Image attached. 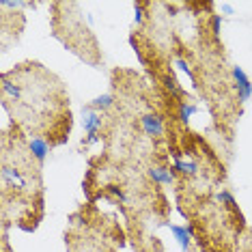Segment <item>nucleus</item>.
Segmentation results:
<instances>
[{
  "mask_svg": "<svg viewBox=\"0 0 252 252\" xmlns=\"http://www.w3.org/2000/svg\"><path fill=\"white\" fill-rule=\"evenodd\" d=\"M231 76H233V82H235V89H237V99L239 104H246V101L252 97V82L239 65H233L231 67Z\"/></svg>",
  "mask_w": 252,
  "mask_h": 252,
  "instance_id": "1",
  "label": "nucleus"
},
{
  "mask_svg": "<svg viewBox=\"0 0 252 252\" xmlns=\"http://www.w3.org/2000/svg\"><path fill=\"white\" fill-rule=\"evenodd\" d=\"M101 125H104V119H101V112L91 110L89 106L82 108V127L89 134V142L97 138V134L101 131Z\"/></svg>",
  "mask_w": 252,
  "mask_h": 252,
  "instance_id": "2",
  "label": "nucleus"
},
{
  "mask_svg": "<svg viewBox=\"0 0 252 252\" xmlns=\"http://www.w3.org/2000/svg\"><path fill=\"white\" fill-rule=\"evenodd\" d=\"M50 151H52V142L48 138H43V136H32V138H28V153H31L32 159H37L39 164H43L45 159H48Z\"/></svg>",
  "mask_w": 252,
  "mask_h": 252,
  "instance_id": "3",
  "label": "nucleus"
},
{
  "mask_svg": "<svg viewBox=\"0 0 252 252\" xmlns=\"http://www.w3.org/2000/svg\"><path fill=\"white\" fill-rule=\"evenodd\" d=\"M140 125H142V131L151 138H159L164 134V121L158 117V114L149 112V114H142L140 117Z\"/></svg>",
  "mask_w": 252,
  "mask_h": 252,
  "instance_id": "4",
  "label": "nucleus"
},
{
  "mask_svg": "<svg viewBox=\"0 0 252 252\" xmlns=\"http://www.w3.org/2000/svg\"><path fill=\"white\" fill-rule=\"evenodd\" d=\"M147 175L158 186H170V183H175V177H177L175 168H166V166H151L147 170Z\"/></svg>",
  "mask_w": 252,
  "mask_h": 252,
  "instance_id": "5",
  "label": "nucleus"
},
{
  "mask_svg": "<svg viewBox=\"0 0 252 252\" xmlns=\"http://www.w3.org/2000/svg\"><path fill=\"white\" fill-rule=\"evenodd\" d=\"M168 228H170V233L175 235V239H177V244H179V248H181L183 252L190 250V246H192V235H190V231H188V226L168 224Z\"/></svg>",
  "mask_w": 252,
  "mask_h": 252,
  "instance_id": "6",
  "label": "nucleus"
},
{
  "mask_svg": "<svg viewBox=\"0 0 252 252\" xmlns=\"http://www.w3.org/2000/svg\"><path fill=\"white\" fill-rule=\"evenodd\" d=\"M114 104H117L114 95L104 93V95H97L95 99H91L87 106L91 108V110H95V112H106V110H110V108H114Z\"/></svg>",
  "mask_w": 252,
  "mask_h": 252,
  "instance_id": "7",
  "label": "nucleus"
},
{
  "mask_svg": "<svg viewBox=\"0 0 252 252\" xmlns=\"http://www.w3.org/2000/svg\"><path fill=\"white\" fill-rule=\"evenodd\" d=\"M173 168H175L177 175H183V177H196L198 175V164L192 162V159H181V158L175 159Z\"/></svg>",
  "mask_w": 252,
  "mask_h": 252,
  "instance_id": "8",
  "label": "nucleus"
},
{
  "mask_svg": "<svg viewBox=\"0 0 252 252\" xmlns=\"http://www.w3.org/2000/svg\"><path fill=\"white\" fill-rule=\"evenodd\" d=\"M198 112V106L192 104V101H179V110H177V119L181 123H188L194 114Z\"/></svg>",
  "mask_w": 252,
  "mask_h": 252,
  "instance_id": "9",
  "label": "nucleus"
},
{
  "mask_svg": "<svg viewBox=\"0 0 252 252\" xmlns=\"http://www.w3.org/2000/svg\"><path fill=\"white\" fill-rule=\"evenodd\" d=\"M164 82H166V89H168L173 95H177V97H181V95H183V89L179 87V82H177L173 76H166V78H164Z\"/></svg>",
  "mask_w": 252,
  "mask_h": 252,
  "instance_id": "10",
  "label": "nucleus"
},
{
  "mask_svg": "<svg viewBox=\"0 0 252 252\" xmlns=\"http://www.w3.org/2000/svg\"><path fill=\"white\" fill-rule=\"evenodd\" d=\"M218 200H220V203H224L226 207L235 209V198H233V194L228 192V190H224V188H222V190L218 192Z\"/></svg>",
  "mask_w": 252,
  "mask_h": 252,
  "instance_id": "11",
  "label": "nucleus"
},
{
  "mask_svg": "<svg viewBox=\"0 0 252 252\" xmlns=\"http://www.w3.org/2000/svg\"><path fill=\"white\" fill-rule=\"evenodd\" d=\"M220 28H222V15L214 13V15H211V31H214L216 37L220 35Z\"/></svg>",
  "mask_w": 252,
  "mask_h": 252,
  "instance_id": "12",
  "label": "nucleus"
},
{
  "mask_svg": "<svg viewBox=\"0 0 252 252\" xmlns=\"http://www.w3.org/2000/svg\"><path fill=\"white\" fill-rule=\"evenodd\" d=\"M142 9H145V4H142V2L134 4V11H136V26H140V24H142V18H145V15H142Z\"/></svg>",
  "mask_w": 252,
  "mask_h": 252,
  "instance_id": "13",
  "label": "nucleus"
},
{
  "mask_svg": "<svg viewBox=\"0 0 252 252\" xmlns=\"http://www.w3.org/2000/svg\"><path fill=\"white\" fill-rule=\"evenodd\" d=\"M108 192H110L114 198H119V200H121V203H125V200H127V196H125V192L121 190V188H110V190H108Z\"/></svg>",
  "mask_w": 252,
  "mask_h": 252,
  "instance_id": "14",
  "label": "nucleus"
},
{
  "mask_svg": "<svg viewBox=\"0 0 252 252\" xmlns=\"http://www.w3.org/2000/svg\"><path fill=\"white\" fill-rule=\"evenodd\" d=\"M222 11L228 15H233V4H228V2H222Z\"/></svg>",
  "mask_w": 252,
  "mask_h": 252,
  "instance_id": "15",
  "label": "nucleus"
}]
</instances>
